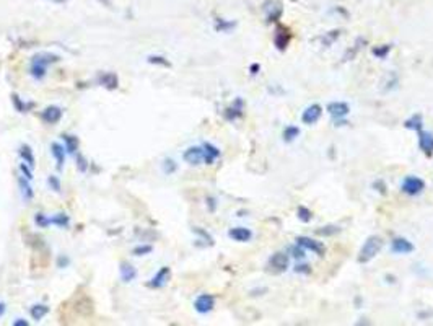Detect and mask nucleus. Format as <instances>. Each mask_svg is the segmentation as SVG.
<instances>
[{"label":"nucleus","mask_w":433,"mask_h":326,"mask_svg":"<svg viewBox=\"0 0 433 326\" xmlns=\"http://www.w3.org/2000/svg\"><path fill=\"white\" fill-rule=\"evenodd\" d=\"M61 61V56L53 53H38L31 57V64H29V75L34 80H44L47 75V67L53 64H57Z\"/></svg>","instance_id":"f257e3e1"},{"label":"nucleus","mask_w":433,"mask_h":326,"mask_svg":"<svg viewBox=\"0 0 433 326\" xmlns=\"http://www.w3.org/2000/svg\"><path fill=\"white\" fill-rule=\"evenodd\" d=\"M381 248H383V238L378 237V235L368 237L365 240L363 246L360 248V253H358L357 261L360 264H368L370 261H373L378 256V253L381 251Z\"/></svg>","instance_id":"f03ea898"},{"label":"nucleus","mask_w":433,"mask_h":326,"mask_svg":"<svg viewBox=\"0 0 433 326\" xmlns=\"http://www.w3.org/2000/svg\"><path fill=\"white\" fill-rule=\"evenodd\" d=\"M290 266V256L283 251H277L267 261L266 271L270 274H283Z\"/></svg>","instance_id":"7ed1b4c3"},{"label":"nucleus","mask_w":433,"mask_h":326,"mask_svg":"<svg viewBox=\"0 0 433 326\" xmlns=\"http://www.w3.org/2000/svg\"><path fill=\"white\" fill-rule=\"evenodd\" d=\"M262 10L267 23H278L283 15V4L282 0H266L262 5Z\"/></svg>","instance_id":"20e7f679"},{"label":"nucleus","mask_w":433,"mask_h":326,"mask_svg":"<svg viewBox=\"0 0 433 326\" xmlns=\"http://www.w3.org/2000/svg\"><path fill=\"white\" fill-rule=\"evenodd\" d=\"M423 190H425V181L414 175L406 176L401 183V191L407 196H419Z\"/></svg>","instance_id":"39448f33"},{"label":"nucleus","mask_w":433,"mask_h":326,"mask_svg":"<svg viewBox=\"0 0 433 326\" xmlns=\"http://www.w3.org/2000/svg\"><path fill=\"white\" fill-rule=\"evenodd\" d=\"M292 41V31L290 28H287L285 25L282 23H277V28H275V36H274V44L275 48L280 51V53H283V51H287L288 44Z\"/></svg>","instance_id":"423d86ee"},{"label":"nucleus","mask_w":433,"mask_h":326,"mask_svg":"<svg viewBox=\"0 0 433 326\" xmlns=\"http://www.w3.org/2000/svg\"><path fill=\"white\" fill-rule=\"evenodd\" d=\"M170 277H171V267L161 266L160 269L155 272V276L147 282V287L149 289H163L168 282H170Z\"/></svg>","instance_id":"0eeeda50"},{"label":"nucleus","mask_w":433,"mask_h":326,"mask_svg":"<svg viewBox=\"0 0 433 326\" xmlns=\"http://www.w3.org/2000/svg\"><path fill=\"white\" fill-rule=\"evenodd\" d=\"M295 242H297V245L302 246L303 250L316 253L318 256H324L326 255V246L322 245L321 242L314 240V238H311V237H297Z\"/></svg>","instance_id":"6e6552de"},{"label":"nucleus","mask_w":433,"mask_h":326,"mask_svg":"<svg viewBox=\"0 0 433 326\" xmlns=\"http://www.w3.org/2000/svg\"><path fill=\"white\" fill-rule=\"evenodd\" d=\"M215 307V297L212 294H201L197 299L194 300V310L199 315H207L210 313Z\"/></svg>","instance_id":"1a4fd4ad"},{"label":"nucleus","mask_w":433,"mask_h":326,"mask_svg":"<svg viewBox=\"0 0 433 326\" xmlns=\"http://www.w3.org/2000/svg\"><path fill=\"white\" fill-rule=\"evenodd\" d=\"M62 116H64V111H62V108H61V106L51 105V106L44 108V110L41 111L39 118H41V121H42V122H46V124H49V126H56L57 122H61Z\"/></svg>","instance_id":"9d476101"},{"label":"nucleus","mask_w":433,"mask_h":326,"mask_svg":"<svg viewBox=\"0 0 433 326\" xmlns=\"http://www.w3.org/2000/svg\"><path fill=\"white\" fill-rule=\"evenodd\" d=\"M243 114H245V100L243 98H236L230 106L225 108L223 118L226 121L233 122V121H236L239 118H243Z\"/></svg>","instance_id":"9b49d317"},{"label":"nucleus","mask_w":433,"mask_h":326,"mask_svg":"<svg viewBox=\"0 0 433 326\" xmlns=\"http://www.w3.org/2000/svg\"><path fill=\"white\" fill-rule=\"evenodd\" d=\"M414 243L404 237H396L391 240V251L394 255H410V253H414Z\"/></svg>","instance_id":"f8f14e48"},{"label":"nucleus","mask_w":433,"mask_h":326,"mask_svg":"<svg viewBox=\"0 0 433 326\" xmlns=\"http://www.w3.org/2000/svg\"><path fill=\"white\" fill-rule=\"evenodd\" d=\"M326 108H327V113L334 118V121L347 118L350 113V106L346 101H331V103H327Z\"/></svg>","instance_id":"ddd939ff"},{"label":"nucleus","mask_w":433,"mask_h":326,"mask_svg":"<svg viewBox=\"0 0 433 326\" xmlns=\"http://www.w3.org/2000/svg\"><path fill=\"white\" fill-rule=\"evenodd\" d=\"M182 160L193 166L201 165L204 162V149L199 146H193V147L186 149L184 154H182Z\"/></svg>","instance_id":"4468645a"},{"label":"nucleus","mask_w":433,"mask_h":326,"mask_svg":"<svg viewBox=\"0 0 433 326\" xmlns=\"http://www.w3.org/2000/svg\"><path fill=\"white\" fill-rule=\"evenodd\" d=\"M321 114H322V106H321L319 103H313V105H310V106H308L306 110L302 113V121H303V124L313 126L314 122L319 121Z\"/></svg>","instance_id":"2eb2a0df"},{"label":"nucleus","mask_w":433,"mask_h":326,"mask_svg":"<svg viewBox=\"0 0 433 326\" xmlns=\"http://www.w3.org/2000/svg\"><path fill=\"white\" fill-rule=\"evenodd\" d=\"M97 83L105 86L106 90H116L119 88V77L114 72H100L97 77Z\"/></svg>","instance_id":"dca6fc26"},{"label":"nucleus","mask_w":433,"mask_h":326,"mask_svg":"<svg viewBox=\"0 0 433 326\" xmlns=\"http://www.w3.org/2000/svg\"><path fill=\"white\" fill-rule=\"evenodd\" d=\"M419 149L427 157L433 155V134L428 130H419Z\"/></svg>","instance_id":"f3484780"},{"label":"nucleus","mask_w":433,"mask_h":326,"mask_svg":"<svg viewBox=\"0 0 433 326\" xmlns=\"http://www.w3.org/2000/svg\"><path fill=\"white\" fill-rule=\"evenodd\" d=\"M18 188H20V194L23 198L25 202H31L34 199V190L31 186V179H28L26 176L20 175L18 176Z\"/></svg>","instance_id":"a211bd4d"},{"label":"nucleus","mask_w":433,"mask_h":326,"mask_svg":"<svg viewBox=\"0 0 433 326\" xmlns=\"http://www.w3.org/2000/svg\"><path fill=\"white\" fill-rule=\"evenodd\" d=\"M202 149H204V163H205V165L215 163V160H218L220 155H222L220 149L215 147L214 144H210V142H204V144H202Z\"/></svg>","instance_id":"6ab92c4d"},{"label":"nucleus","mask_w":433,"mask_h":326,"mask_svg":"<svg viewBox=\"0 0 433 326\" xmlns=\"http://www.w3.org/2000/svg\"><path fill=\"white\" fill-rule=\"evenodd\" d=\"M228 237L233 242H239V243H246L253 238V231L246 228V227H233L228 230Z\"/></svg>","instance_id":"aec40b11"},{"label":"nucleus","mask_w":433,"mask_h":326,"mask_svg":"<svg viewBox=\"0 0 433 326\" xmlns=\"http://www.w3.org/2000/svg\"><path fill=\"white\" fill-rule=\"evenodd\" d=\"M51 154H53L54 160H56L57 170H62L64 165H65V154H67L65 147L62 146V144H59V142H53V144H51Z\"/></svg>","instance_id":"412c9836"},{"label":"nucleus","mask_w":433,"mask_h":326,"mask_svg":"<svg viewBox=\"0 0 433 326\" xmlns=\"http://www.w3.org/2000/svg\"><path fill=\"white\" fill-rule=\"evenodd\" d=\"M119 276H121V281L126 282V284H129V282L135 281L137 277V269L134 266H132L130 263H127V261H122L121 266H119Z\"/></svg>","instance_id":"4be33fe9"},{"label":"nucleus","mask_w":433,"mask_h":326,"mask_svg":"<svg viewBox=\"0 0 433 326\" xmlns=\"http://www.w3.org/2000/svg\"><path fill=\"white\" fill-rule=\"evenodd\" d=\"M12 105L15 108V111L18 113H29L34 108V103L33 101H25L23 98H20L17 93H12Z\"/></svg>","instance_id":"5701e85b"},{"label":"nucleus","mask_w":433,"mask_h":326,"mask_svg":"<svg viewBox=\"0 0 433 326\" xmlns=\"http://www.w3.org/2000/svg\"><path fill=\"white\" fill-rule=\"evenodd\" d=\"M62 141H64V147H65V150H67V154L75 155L78 152V146H80L78 137L72 135V134H62Z\"/></svg>","instance_id":"b1692460"},{"label":"nucleus","mask_w":433,"mask_h":326,"mask_svg":"<svg viewBox=\"0 0 433 326\" xmlns=\"http://www.w3.org/2000/svg\"><path fill=\"white\" fill-rule=\"evenodd\" d=\"M18 154H20V157H21V162H25L26 165L31 166V168H34V166H36V158H34V154H33V149L29 147L28 144H23V146H20Z\"/></svg>","instance_id":"393cba45"},{"label":"nucleus","mask_w":433,"mask_h":326,"mask_svg":"<svg viewBox=\"0 0 433 326\" xmlns=\"http://www.w3.org/2000/svg\"><path fill=\"white\" fill-rule=\"evenodd\" d=\"M49 311H51V308L46 305V303H36V305H33L31 308H29V315H31L33 320L41 321L42 318L49 313Z\"/></svg>","instance_id":"a878e982"},{"label":"nucleus","mask_w":433,"mask_h":326,"mask_svg":"<svg viewBox=\"0 0 433 326\" xmlns=\"http://www.w3.org/2000/svg\"><path fill=\"white\" fill-rule=\"evenodd\" d=\"M422 126H423V118H422L420 113H415V114L410 116L409 119L404 121V127L410 129V130H415V132L422 130Z\"/></svg>","instance_id":"bb28decb"},{"label":"nucleus","mask_w":433,"mask_h":326,"mask_svg":"<svg viewBox=\"0 0 433 326\" xmlns=\"http://www.w3.org/2000/svg\"><path fill=\"white\" fill-rule=\"evenodd\" d=\"M365 44H366L365 38H357V41L354 42V46L349 48V49L346 51V54H344V59H342V61H344V62H347V61L355 59V56L358 54V51H360Z\"/></svg>","instance_id":"cd10ccee"},{"label":"nucleus","mask_w":433,"mask_h":326,"mask_svg":"<svg viewBox=\"0 0 433 326\" xmlns=\"http://www.w3.org/2000/svg\"><path fill=\"white\" fill-rule=\"evenodd\" d=\"M51 223L56 225V227H59V228H69L70 217L67 214H64V212H59L54 217H51Z\"/></svg>","instance_id":"c85d7f7f"},{"label":"nucleus","mask_w":433,"mask_h":326,"mask_svg":"<svg viewBox=\"0 0 433 326\" xmlns=\"http://www.w3.org/2000/svg\"><path fill=\"white\" fill-rule=\"evenodd\" d=\"M234 26H236V21H230V20H223V18L215 20V31L218 33H228L234 30Z\"/></svg>","instance_id":"c756f323"},{"label":"nucleus","mask_w":433,"mask_h":326,"mask_svg":"<svg viewBox=\"0 0 433 326\" xmlns=\"http://www.w3.org/2000/svg\"><path fill=\"white\" fill-rule=\"evenodd\" d=\"M193 231H194L197 237H199V242H205V245H209V246H214V245H215L214 237H212L207 230H204V228H201V227H194Z\"/></svg>","instance_id":"7c9ffc66"},{"label":"nucleus","mask_w":433,"mask_h":326,"mask_svg":"<svg viewBox=\"0 0 433 326\" xmlns=\"http://www.w3.org/2000/svg\"><path fill=\"white\" fill-rule=\"evenodd\" d=\"M282 137H283V142H293L297 139V137H300V127L297 126H287L283 129L282 132Z\"/></svg>","instance_id":"2f4dec72"},{"label":"nucleus","mask_w":433,"mask_h":326,"mask_svg":"<svg viewBox=\"0 0 433 326\" xmlns=\"http://www.w3.org/2000/svg\"><path fill=\"white\" fill-rule=\"evenodd\" d=\"M393 49V44H383V46H375L371 49V54L376 57V59H386L390 56Z\"/></svg>","instance_id":"473e14b6"},{"label":"nucleus","mask_w":433,"mask_h":326,"mask_svg":"<svg viewBox=\"0 0 433 326\" xmlns=\"http://www.w3.org/2000/svg\"><path fill=\"white\" fill-rule=\"evenodd\" d=\"M147 62L152 65H161V67H171V62L168 61L165 56H160V54H150L147 57Z\"/></svg>","instance_id":"72a5a7b5"},{"label":"nucleus","mask_w":433,"mask_h":326,"mask_svg":"<svg viewBox=\"0 0 433 326\" xmlns=\"http://www.w3.org/2000/svg\"><path fill=\"white\" fill-rule=\"evenodd\" d=\"M341 227L337 225H326V227H321L316 230V235L319 237H334V235H339L341 234Z\"/></svg>","instance_id":"f704fd0d"},{"label":"nucleus","mask_w":433,"mask_h":326,"mask_svg":"<svg viewBox=\"0 0 433 326\" xmlns=\"http://www.w3.org/2000/svg\"><path fill=\"white\" fill-rule=\"evenodd\" d=\"M297 217H298V220H300V222H303V223H310V222L313 220V212H311L308 207L300 206V207L297 209Z\"/></svg>","instance_id":"c9c22d12"},{"label":"nucleus","mask_w":433,"mask_h":326,"mask_svg":"<svg viewBox=\"0 0 433 326\" xmlns=\"http://www.w3.org/2000/svg\"><path fill=\"white\" fill-rule=\"evenodd\" d=\"M152 251H153V246H152V245L140 243V245L134 246V250H132V255H134V256H147V255H150Z\"/></svg>","instance_id":"e433bc0d"},{"label":"nucleus","mask_w":433,"mask_h":326,"mask_svg":"<svg viewBox=\"0 0 433 326\" xmlns=\"http://www.w3.org/2000/svg\"><path fill=\"white\" fill-rule=\"evenodd\" d=\"M75 165H77V170H78L80 173H86L88 170H90V162L86 160V157H85V155L78 154V152H77Z\"/></svg>","instance_id":"4c0bfd02"},{"label":"nucleus","mask_w":433,"mask_h":326,"mask_svg":"<svg viewBox=\"0 0 433 326\" xmlns=\"http://www.w3.org/2000/svg\"><path fill=\"white\" fill-rule=\"evenodd\" d=\"M34 223L38 225V228H47L49 225H53V223H51V217H47L42 212H38L34 215Z\"/></svg>","instance_id":"58836bf2"},{"label":"nucleus","mask_w":433,"mask_h":326,"mask_svg":"<svg viewBox=\"0 0 433 326\" xmlns=\"http://www.w3.org/2000/svg\"><path fill=\"white\" fill-rule=\"evenodd\" d=\"M341 33H342L341 30H334V31L326 33V34L321 38L322 44H324V46H331V44H334V42L337 41V38H339V36H341Z\"/></svg>","instance_id":"ea45409f"},{"label":"nucleus","mask_w":433,"mask_h":326,"mask_svg":"<svg viewBox=\"0 0 433 326\" xmlns=\"http://www.w3.org/2000/svg\"><path fill=\"white\" fill-rule=\"evenodd\" d=\"M288 255H290L292 258H295V259H305L306 250H303L302 246L295 243V245H292L290 248H288Z\"/></svg>","instance_id":"a19ab883"},{"label":"nucleus","mask_w":433,"mask_h":326,"mask_svg":"<svg viewBox=\"0 0 433 326\" xmlns=\"http://www.w3.org/2000/svg\"><path fill=\"white\" fill-rule=\"evenodd\" d=\"M178 170V165L173 160V158H165L163 160V173L165 175H173V173Z\"/></svg>","instance_id":"79ce46f5"},{"label":"nucleus","mask_w":433,"mask_h":326,"mask_svg":"<svg viewBox=\"0 0 433 326\" xmlns=\"http://www.w3.org/2000/svg\"><path fill=\"white\" fill-rule=\"evenodd\" d=\"M47 184H49V188H51V190H53L54 193H61V191H62L61 179H59V176H56V175H49V176H47Z\"/></svg>","instance_id":"37998d69"},{"label":"nucleus","mask_w":433,"mask_h":326,"mask_svg":"<svg viewBox=\"0 0 433 326\" xmlns=\"http://www.w3.org/2000/svg\"><path fill=\"white\" fill-rule=\"evenodd\" d=\"M311 266L308 263H297L295 267H293V272L297 274H305V276H308V274H311Z\"/></svg>","instance_id":"c03bdc74"},{"label":"nucleus","mask_w":433,"mask_h":326,"mask_svg":"<svg viewBox=\"0 0 433 326\" xmlns=\"http://www.w3.org/2000/svg\"><path fill=\"white\" fill-rule=\"evenodd\" d=\"M20 173H21V175H23V176H26L28 179H31V181H33V178H34V175H33V168H31V166H29V165H26L25 162H21V163H20Z\"/></svg>","instance_id":"a18cd8bd"},{"label":"nucleus","mask_w":433,"mask_h":326,"mask_svg":"<svg viewBox=\"0 0 433 326\" xmlns=\"http://www.w3.org/2000/svg\"><path fill=\"white\" fill-rule=\"evenodd\" d=\"M373 190H375L376 193H379V194H383V196L388 194V186H386V183L383 179H376L375 183H373Z\"/></svg>","instance_id":"49530a36"},{"label":"nucleus","mask_w":433,"mask_h":326,"mask_svg":"<svg viewBox=\"0 0 433 326\" xmlns=\"http://www.w3.org/2000/svg\"><path fill=\"white\" fill-rule=\"evenodd\" d=\"M56 264H57L59 269H65V267L70 266V258H69L67 255H61V256L57 258Z\"/></svg>","instance_id":"de8ad7c7"},{"label":"nucleus","mask_w":433,"mask_h":326,"mask_svg":"<svg viewBox=\"0 0 433 326\" xmlns=\"http://www.w3.org/2000/svg\"><path fill=\"white\" fill-rule=\"evenodd\" d=\"M205 202H207L209 212H215L217 211V206H218L217 198H214V196H207V198H205Z\"/></svg>","instance_id":"09e8293b"},{"label":"nucleus","mask_w":433,"mask_h":326,"mask_svg":"<svg viewBox=\"0 0 433 326\" xmlns=\"http://www.w3.org/2000/svg\"><path fill=\"white\" fill-rule=\"evenodd\" d=\"M12 324H13V326H28V324H29V321H28V320H25V318H17V320H15Z\"/></svg>","instance_id":"8fccbe9b"},{"label":"nucleus","mask_w":433,"mask_h":326,"mask_svg":"<svg viewBox=\"0 0 433 326\" xmlns=\"http://www.w3.org/2000/svg\"><path fill=\"white\" fill-rule=\"evenodd\" d=\"M261 70V65L259 64H251V67H249V72H251L253 75H258Z\"/></svg>","instance_id":"3c124183"},{"label":"nucleus","mask_w":433,"mask_h":326,"mask_svg":"<svg viewBox=\"0 0 433 326\" xmlns=\"http://www.w3.org/2000/svg\"><path fill=\"white\" fill-rule=\"evenodd\" d=\"M5 311H7V305H5V302H0V318H2V316L5 315Z\"/></svg>","instance_id":"603ef678"},{"label":"nucleus","mask_w":433,"mask_h":326,"mask_svg":"<svg viewBox=\"0 0 433 326\" xmlns=\"http://www.w3.org/2000/svg\"><path fill=\"white\" fill-rule=\"evenodd\" d=\"M98 2H100V4H103L105 7H108V9H111V7H113V2H111V0H98Z\"/></svg>","instance_id":"864d4df0"},{"label":"nucleus","mask_w":433,"mask_h":326,"mask_svg":"<svg viewBox=\"0 0 433 326\" xmlns=\"http://www.w3.org/2000/svg\"><path fill=\"white\" fill-rule=\"evenodd\" d=\"M49 2H53V4H65L67 0H49Z\"/></svg>","instance_id":"5fc2aeb1"}]
</instances>
